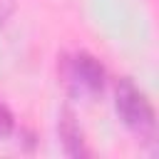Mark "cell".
<instances>
[{"label":"cell","mask_w":159,"mask_h":159,"mask_svg":"<svg viewBox=\"0 0 159 159\" xmlns=\"http://www.w3.org/2000/svg\"><path fill=\"white\" fill-rule=\"evenodd\" d=\"M57 75L67 94L77 99H92L102 94L107 84V70L104 65L87 50L65 52L57 57Z\"/></svg>","instance_id":"7a4b0ae2"},{"label":"cell","mask_w":159,"mask_h":159,"mask_svg":"<svg viewBox=\"0 0 159 159\" xmlns=\"http://www.w3.org/2000/svg\"><path fill=\"white\" fill-rule=\"evenodd\" d=\"M57 137H60L62 152L70 159H84V157L92 154V149L87 147V139H84V129L80 127V119H77V114L70 107H62L60 109V117H57Z\"/></svg>","instance_id":"3957f363"},{"label":"cell","mask_w":159,"mask_h":159,"mask_svg":"<svg viewBox=\"0 0 159 159\" xmlns=\"http://www.w3.org/2000/svg\"><path fill=\"white\" fill-rule=\"evenodd\" d=\"M15 10V0H0V27L7 22V17Z\"/></svg>","instance_id":"5b68a950"},{"label":"cell","mask_w":159,"mask_h":159,"mask_svg":"<svg viewBox=\"0 0 159 159\" xmlns=\"http://www.w3.org/2000/svg\"><path fill=\"white\" fill-rule=\"evenodd\" d=\"M114 109L122 124L137 137L139 144H157V112L149 97L129 77H119L114 82Z\"/></svg>","instance_id":"6da1fadb"},{"label":"cell","mask_w":159,"mask_h":159,"mask_svg":"<svg viewBox=\"0 0 159 159\" xmlns=\"http://www.w3.org/2000/svg\"><path fill=\"white\" fill-rule=\"evenodd\" d=\"M12 129H15V117H12L10 107L0 99V139L10 137V134H12Z\"/></svg>","instance_id":"277c9868"}]
</instances>
